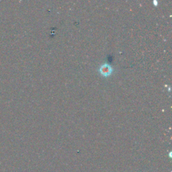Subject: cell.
<instances>
[{
  "instance_id": "2",
  "label": "cell",
  "mask_w": 172,
  "mask_h": 172,
  "mask_svg": "<svg viewBox=\"0 0 172 172\" xmlns=\"http://www.w3.org/2000/svg\"><path fill=\"white\" fill-rule=\"evenodd\" d=\"M153 2H154V3H155V5L157 6V1H154Z\"/></svg>"
},
{
  "instance_id": "1",
  "label": "cell",
  "mask_w": 172,
  "mask_h": 172,
  "mask_svg": "<svg viewBox=\"0 0 172 172\" xmlns=\"http://www.w3.org/2000/svg\"><path fill=\"white\" fill-rule=\"evenodd\" d=\"M113 71L114 70L112 67L111 66L110 64L106 63L100 65L98 70H97V71H98L99 74L101 76H102L104 77H108L112 75Z\"/></svg>"
}]
</instances>
